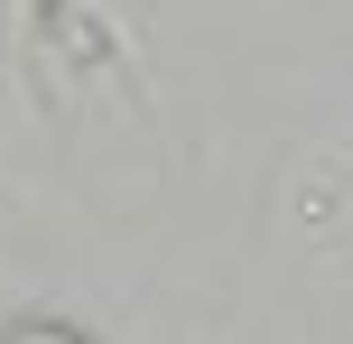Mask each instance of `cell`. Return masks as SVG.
<instances>
[{
	"label": "cell",
	"mask_w": 353,
	"mask_h": 344,
	"mask_svg": "<svg viewBox=\"0 0 353 344\" xmlns=\"http://www.w3.org/2000/svg\"><path fill=\"white\" fill-rule=\"evenodd\" d=\"M10 344H84V335H65V326H19Z\"/></svg>",
	"instance_id": "6da1fadb"
}]
</instances>
